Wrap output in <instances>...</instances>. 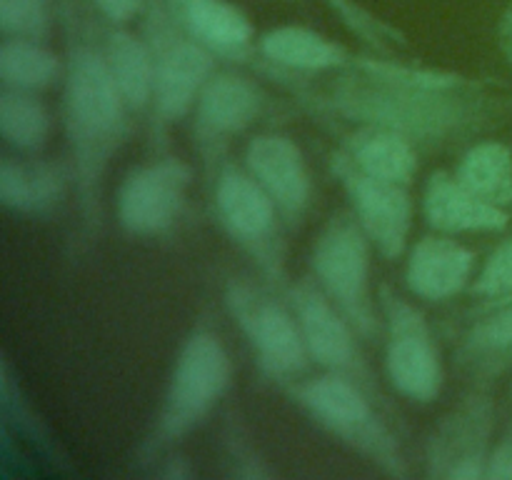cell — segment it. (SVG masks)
<instances>
[{
    "label": "cell",
    "instance_id": "9",
    "mask_svg": "<svg viewBox=\"0 0 512 480\" xmlns=\"http://www.w3.org/2000/svg\"><path fill=\"white\" fill-rule=\"evenodd\" d=\"M378 300L385 323V378L410 403H435L443 393L445 365L428 318L390 283L380 285Z\"/></svg>",
    "mask_w": 512,
    "mask_h": 480
},
{
    "label": "cell",
    "instance_id": "20",
    "mask_svg": "<svg viewBox=\"0 0 512 480\" xmlns=\"http://www.w3.org/2000/svg\"><path fill=\"white\" fill-rule=\"evenodd\" d=\"M423 218L445 235L500 233L508 228V208L480 198L450 170H433L423 188Z\"/></svg>",
    "mask_w": 512,
    "mask_h": 480
},
{
    "label": "cell",
    "instance_id": "23",
    "mask_svg": "<svg viewBox=\"0 0 512 480\" xmlns=\"http://www.w3.org/2000/svg\"><path fill=\"white\" fill-rule=\"evenodd\" d=\"M100 40H103L105 63L130 113H150L155 93V65L145 35L133 33L128 25H108Z\"/></svg>",
    "mask_w": 512,
    "mask_h": 480
},
{
    "label": "cell",
    "instance_id": "29",
    "mask_svg": "<svg viewBox=\"0 0 512 480\" xmlns=\"http://www.w3.org/2000/svg\"><path fill=\"white\" fill-rule=\"evenodd\" d=\"M320 3L328 5L340 20H343L345 28L355 35V38L363 40L373 53H385L395 55L398 45H405V33L400 28H395L393 23H388L385 18L375 15L373 10L365 8L360 0H320Z\"/></svg>",
    "mask_w": 512,
    "mask_h": 480
},
{
    "label": "cell",
    "instance_id": "15",
    "mask_svg": "<svg viewBox=\"0 0 512 480\" xmlns=\"http://www.w3.org/2000/svg\"><path fill=\"white\" fill-rule=\"evenodd\" d=\"M175 23L210 50L220 63L250 68L273 78V65L260 55L255 25L230 0H163Z\"/></svg>",
    "mask_w": 512,
    "mask_h": 480
},
{
    "label": "cell",
    "instance_id": "34",
    "mask_svg": "<svg viewBox=\"0 0 512 480\" xmlns=\"http://www.w3.org/2000/svg\"><path fill=\"white\" fill-rule=\"evenodd\" d=\"M495 38H498V50L503 53L505 63L512 68V0L503 8L498 18V30H495Z\"/></svg>",
    "mask_w": 512,
    "mask_h": 480
},
{
    "label": "cell",
    "instance_id": "13",
    "mask_svg": "<svg viewBox=\"0 0 512 480\" xmlns=\"http://www.w3.org/2000/svg\"><path fill=\"white\" fill-rule=\"evenodd\" d=\"M328 165L348 198V210L370 238L375 253L390 263L403 258L415 223L410 185L365 173L340 148L328 155Z\"/></svg>",
    "mask_w": 512,
    "mask_h": 480
},
{
    "label": "cell",
    "instance_id": "17",
    "mask_svg": "<svg viewBox=\"0 0 512 480\" xmlns=\"http://www.w3.org/2000/svg\"><path fill=\"white\" fill-rule=\"evenodd\" d=\"M258 50L273 65V83L288 88L293 75L318 78V75L363 70L368 55L348 50L328 35L305 25H278L260 33Z\"/></svg>",
    "mask_w": 512,
    "mask_h": 480
},
{
    "label": "cell",
    "instance_id": "2",
    "mask_svg": "<svg viewBox=\"0 0 512 480\" xmlns=\"http://www.w3.org/2000/svg\"><path fill=\"white\" fill-rule=\"evenodd\" d=\"M68 38L63 80V130L78 205L75 253H85L103 228V183L110 163L128 140L133 113L105 63L100 30L83 20Z\"/></svg>",
    "mask_w": 512,
    "mask_h": 480
},
{
    "label": "cell",
    "instance_id": "30",
    "mask_svg": "<svg viewBox=\"0 0 512 480\" xmlns=\"http://www.w3.org/2000/svg\"><path fill=\"white\" fill-rule=\"evenodd\" d=\"M50 30H53L50 0H0L3 38L48 40Z\"/></svg>",
    "mask_w": 512,
    "mask_h": 480
},
{
    "label": "cell",
    "instance_id": "7",
    "mask_svg": "<svg viewBox=\"0 0 512 480\" xmlns=\"http://www.w3.org/2000/svg\"><path fill=\"white\" fill-rule=\"evenodd\" d=\"M373 243L350 210H335L310 245V275L358 328L365 343L383 338V310L373 290Z\"/></svg>",
    "mask_w": 512,
    "mask_h": 480
},
{
    "label": "cell",
    "instance_id": "1",
    "mask_svg": "<svg viewBox=\"0 0 512 480\" xmlns=\"http://www.w3.org/2000/svg\"><path fill=\"white\" fill-rule=\"evenodd\" d=\"M308 78L295 100L315 118L348 125H380L413 140L420 150H443L473 140L512 118V98L480 88H438L388 75L333 73L325 85Z\"/></svg>",
    "mask_w": 512,
    "mask_h": 480
},
{
    "label": "cell",
    "instance_id": "32",
    "mask_svg": "<svg viewBox=\"0 0 512 480\" xmlns=\"http://www.w3.org/2000/svg\"><path fill=\"white\" fill-rule=\"evenodd\" d=\"M90 5L108 25H130L143 18L148 0H90Z\"/></svg>",
    "mask_w": 512,
    "mask_h": 480
},
{
    "label": "cell",
    "instance_id": "27",
    "mask_svg": "<svg viewBox=\"0 0 512 480\" xmlns=\"http://www.w3.org/2000/svg\"><path fill=\"white\" fill-rule=\"evenodd\" d=\"M220 448L230 465V475L240 480H270L278 475L263 450L255 443L253 433L245 425L238 408H228L220 425Z\"/></svg>",
    "mask_w": 512,
    "mask_h": 480
},
{
    "label": "cell",
    "instance_id": "31",
    "mask_svg": "<svg viewBox=\"0 0 512 480\" xmlns=\"http://www.w3.org/2000/svg\"><path fill=\"white\" fill-rule=\"evenodd\" d=\"M488 480H512V388H510V408L505 428L500 438L495 440L493 455L488 465Z\"/></svg>",
    "mask_w": 512,
    "mask_h": 480
},
{
    "label": "cell",
    "instance_id": "6",
    "mask_svg": "<svg viewBox=\"0 0 512 480\" xmlns=\"http://www.w3.org/2000/svg\"><path fill=\"white\" fill-rule=\"evenodd\" d=\"M213 210L215 220L230 243L255 265L263 283L285 295L288 280V225L275 200L260 188L245 165L225 160L215 173Z\"/></svg>",
    "mask_w": 512,
    "mask_h": 480
},
{
    "label": "cell",
    "instance_id": "21",
    "mask_svg": "<svg viewBox=\"0 0 512 480\" xmlns=\"http://www.w3.org/2000/svg\"><path fill=\"white\" fill-rule=\"evenodd\" d=\"M73 188L70 163L40 155H5L0 163V203L25 218H48Z\"/></svg>",
    "mask_w": 512,
    "mask_h": 480
},
{
    "label": "cell",
    "instance_id": "24",
    "mask_svg": "<svg viewBox=\"0 0 512 480\" xmlns=\"http://www.w3.org/2000/svg\"><path fill=\"white\" fill-rule=\"evenodd\" d=\"M68 58L38 38H3L0 43V83L3 88L45 93L63 85Z\"/></svg>",
    "mask_w": 512,
    "mask_h": 480
},
{
    "label": "cell",
    "instance_id": "28",
    "mask_svg": "<svg viewBox=\"0 0 512 480\" xmlns=\"http://www.w3.org/2000/svg\"><path fill=\"white\" fill-rule=\"evenodd\" d=\"M468 293L473 295V305L465 310L463 320L503 303H512V235L485 258Z\"/></svg>",
    "mask_w": 512,
    "mask_h": 480
},
{
    "label": "cell",
    "instance_id": "10",
    "mask_svg": "<svg viewBox=\"0 0 512 480\" xmlns=\"http://www.w3.org/2000/svg\"><path fill=\"white\" fill-rule=\"evenodd\" d=\"M285 298L290 300L295 315H298L310 360L320 365L325 373L343 375V378L358 383L395 418V408L385 398L380 378L363 353V345H360L363 335L345 318L343 310L320 290L313 275H305V278L290 283Z\"/></svg>",
    "mask_w": 512,
    "mask_h": 480
},
{
    "label": "cell",
    "instance_id": "11",
    "mask_svg": "<svg viewBox=\"0 0 512 480\" xmlns=\"http://www.w3.org/2000/svg\"><path fill=\"white\" fill-rule=\"evenodd\" d=\"M498 403L493 388L468 393L435 423L425 440L423 470L430 480H488Z\"/></svg>",
    "mask_w": 512,
    "mask_h": 480
},
{
    "label": "cell",
    "instance_id": "3",
    "mask_svg": "<svg viewBox=\"0 0 512 480\" xmlns=\"http://www.w3.org/2000/svg\"><path fill=\"white\" fill-rule=\"evenodd\" d=\"M233 378V355L213 318L203 313L178 345L163 400L138 445L135 463L153 468L165 453L180 448L228 398Z\"/></svg>",
    "mask_w": 512,
    "mask_h": 480
},
{
    "label": "cell",
    "instance_id": "8",
    "mask_svg": "<svg viewBox=\"0 0 512 480\" xmlns=\"http://www.w3.org/2000/svg\"><path fill=\"white\" fill-rule=\"evenodd\" d=\"M223 298L263 380L283 390L285 385L308 375L313 360L308 355L298 315L283 293L268 283L230 278Z\"/></svg>",
    "mask_w": 512,
    "mask_h": 480
},
{
    "label": "cell",
    "instance_id": "14",
    "mask_svg": "<svg viewBox=\"0 0 512 480\" xmlns=\"http://www.w3.org/2000/svg\"><path fill=\"white\" fill-rule=\"evenodd\" d=\"M193 168L175 155L135 165L115 195L118 225L133 238H165L178 228L188 205Z\"/></svg>",
    "mask_w": 512,
    "mask_h": 480
},
{
    "label": "cell",
    "instance_id": "16",
    "mask_svg": "<svg viewBox=\"0 0 512 480\" xmlns=\"http://www.w3.org/2000/svg\"><path fill=\"white\" fill-rule=\"evenodd\" d=\"M243 165L260 183V188L275 200L285 225L298 230L313 208L315 185L305 153L290 135L258 133L248 140Z\"/></svg>",
    "mask_w": 512,
    "mask_h": 480
},
{
    "label": "cell",
    "instance_id": "18",
    "mask_svg": "<svg viewBox=\"0 0 512 480\" xmlns=\"http://www.w3.org/2000/svg\"><path fill=\"white\" fill-rule=\"evenodd\" d=\"M478 273V253L458 235L428 233L413 243L405 258V285L428 303H448L468 293Z\"/></svg>",
    "mask_w": 512,
    "mask_h": 480
},
{
    "label": "cell",
    "instance_id": "22",
    "mask_svg": "<svg viewBox=\"0 0 512 480\" xmlns=\"http://www.w3.org/2000/svg\"><path fill=\"white\" fill-rule=\"evenodd\" d=\"M338 145L358 168L378 178L413 185L423 150L395 130L380 125H350L338 130Z\"/></svg>",
    "mask_w": 512,
    "mask_h": 480
},
{
    "label": "cell",
    "instance_id": "5",
    "mask_svg": "<svg viewBox=\"0 0 512 480\" xmlns=\"http://www.w3.org/2000/svg\"><path fill=\"white\" fill-rule=\"evenodd\" d=\"M140 23L155 65L150 148L168 153L173 128L193 113L200 90L218 70V58L175 23L163 0H148Z\"/></svg>",
    "mask_w": 512,
    "mask_h": 480
},
{
    "label": "cell",
    "instance_id": "33",
    "mask_svg": "<svg viewBox=\"0 0 512 480\" xmlns=\"http://www.w3.org/2000/svg\"><path fill=\"white\" fill-rule=\"evenodd\" d=\"M153 468H155V475L163 480H190L195 475V468L193 463H190V458L180 453L178 448L165 453Z\"/></svg>",
    "mask_w": 512,
    "mask_h": 480
},
{
    "label": "cell",
    "instance_id": "19",
    "mask_svg": "<svg viewBox=\"0 0 512 480\" xmlns=\"http://www.w3.org/2000/svg\"><path fill=\"white\" fill-rule=\"evenodd\" d=\"M455 370L475 388H495L512 373V303L463 320L453 350Z\"/></svg>",
    "mask_w": 512,
    "mask_h": 480
},
{
    "label": "cell",
    "instance_id": "12",
    "mask_svg": "<svg viewBox=\"0 0 512 480\" xmlns=\"http://www.w3.org/2000/svg\"><path fill=\"white\" fill-rule=\"evenodd\" d=\"M265 110L268 98L250 75L240 73L233 65L210 75L190 113V135L205 178H215L220 165L228 160L233 140L258 123Z\"/></svg>",
    "mask_w": 512,
    "mask_h": 480
},
{
    "label": "cell",
    "instance_id": "26",
    "mask_svg": "<svg viewBox=\"0 0 512 480\" xmlns=\"http://www.w3.org/2000/svg\"><path fill=\"white\" fill-rule=\"evenodd\" d=\"M53 130L48 105L40 93L3 88L0 90V135L20 155H38Z\"/></svg>",
    "mask_w": 512,
    "mask_h": 480
},
{
    "label": "cell",
    "instance_id": "4",
    "mask_svg": "<svg viewBox=\"0 0 512 480\" xmlns=\"http://www.w3.org/2000/svg\"><path fill=\"white\" fill-rule=\"evenodd\" d=\"M283 393L303 410L315 425L333 435L343 448L363 458L383 475L395 480L410 478V463L388 410L353 380L343 375L320 373L285 385ZM390 415V413H388Z\"/></svg>",
    "mask_w": 512,
    "mask_h": 480
},
{
    "label": "cell",
    "instance_id": "25",
    "mask_svg": "<svg viewBox=\"0 0 512 480\" xmlns=\"http://www.w3.org/2000/svg\"><path fill=\"white\" fill-rule=\"evenodd\" d=\"M473 193L500 208L512 205V150L500 140H478L453 170Z\"/></svg>",
    "mask_w": 512,
    "mask_h": 480
},
{
    "label": "cell",
    "instance_id": "35",
    "mask_svg": "<svg viewBox=\"0 0 512 480\" xmlns=\"http://www.w3.org/2000/svg\"><path fill=\"white\" fill-rule=\"evenodd\" d=\"M60 3V20L65 25V33H73L83 20H80V10H78V0H58Z\"/></svg>",
    "mask_w": 512,
    "mask_h": 480
}]
</instances>
